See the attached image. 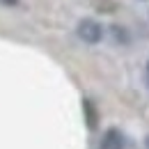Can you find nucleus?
Returning a JSON list of instances; mask_svg holds the SVG:
<instances>
[{
    "label": "nucleus",
    "instance_id": "f03ea898",
    "mask_svg": "<svg viewBox=\"0 0 149 149\" xmlns=\"http://www.w3.org/2000/svg\"><path fill=\"white\" fill-rule=\"evenodd\" d=\"M126 147V140H124V133L119 129H106V133L101 135V142H99V149H124Z\"/></svg>",
    "mask_w": 149,
    "mask_h": 149
},
{
    "label": "nucleus",
    "instance_id": "f257e3e1",
    "mask_svg": "<svg viewBox=\"0 0 149 149\" xmlns=\"http://www.w3.org/2000/svg\"><path fill=\"white\" fill-rule=\"evenodd\" d=\"M78 37L85 44H99L101 37H103V30L94 19H83L78 23Z\"/></svg>",
    "mask_w": 149,
    "mask_h": 149
},
{
    "label": "nucleus",
    "instance_id": "7ed1b4c3",
    "mask_svg": "<svg viewBox=\"0 0 149 149\" xmlns=\"http://www.w3.org/2000/svg\"><path fill=\"white\" fill-rule=\"evenodd\" d=\"M83 110H85V117H87V126L94 131L99 126V110H96V106H94L90 99H85L83 101Z\"/></svg>",
    "mask_w": 149,
    "mask_h": 149
},
{
    "label": "nucleus",
    "instance_id": "20e7f679",
    "mask_svg": "<svg viewBox=\"0 0 149 149\" xmlns=\"http://www.w3.org/2000/svg\"><path fill=\"white\" fill-rule=\"evenodd\" d=\"M0 5H5V7H14V5H19V0H0Z\"/></svg>",
    "mask_w": 149,
    "mask_h": 149
},
{
    "label": "nucleus",
    "instance_id": "39448f33",
    "mask_svg": "<svg viewBox=\"0 0 149 149\" xmlns=\"http://www.w3.org/2000/svg\"><path fill=\"white\" fill-rule=\"evenodd\" d=\"M145 147L149 149V135H147V138H145Z\"/></svg>",
    "mask_w": 149,
    "mask_h": 149
}]
</instances>
